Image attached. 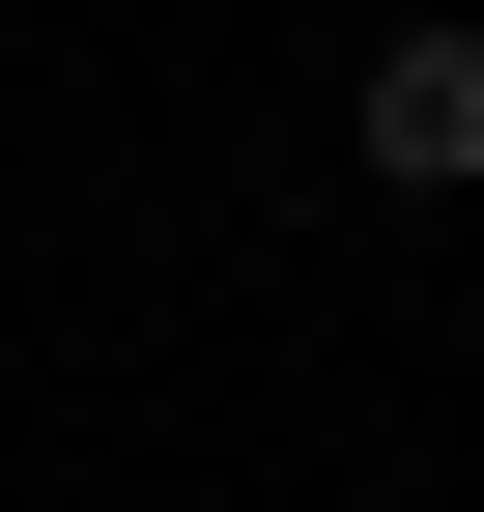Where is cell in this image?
I'll return each mask as SVG.
<instances>
[{
	"label": "cell",
	"instance_id": "1",
	"mask_svg": "<svg viewBox=\"0 0 484 512\" xmlns=\"http://www.w3.org/2000/svg\"><path fill=\"white\" fill-rule=\"evenodd\" d=\"M342 143H371L399 200H456V171H484V29H399L371 86H342Z\"/></svg>",
	"mask_w": 484,
	"mask_h": 512
}]
</instances>
